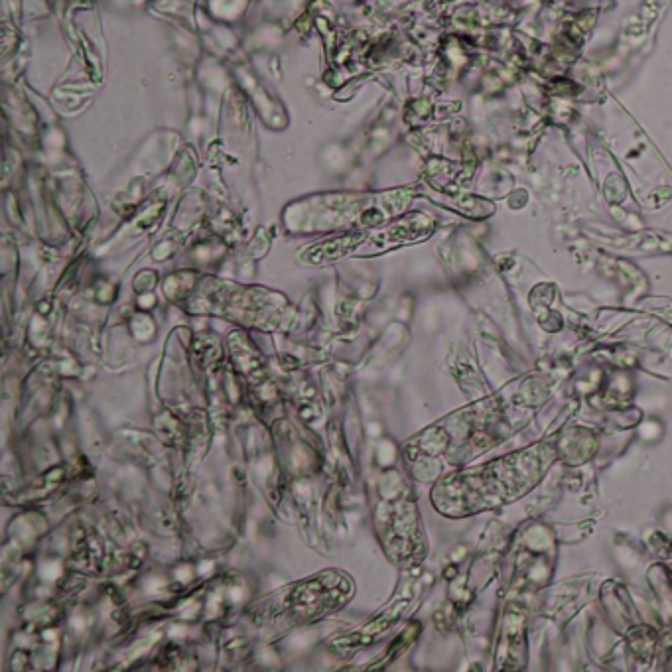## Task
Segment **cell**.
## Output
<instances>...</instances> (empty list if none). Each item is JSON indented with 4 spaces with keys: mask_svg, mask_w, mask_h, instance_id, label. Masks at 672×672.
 I'll return each mask as SVG.
<instances>
[{
    "mask_svg": "<svg viewBox=\"0 0 672 672\" xmlns=\"http://www.w3.org/2000/svg\"><path fill=\"white\" fill-rule=\"evenodd\" d=\"M416 631H418V625H412V627H408V629L404 631L403 635H401L397 641H393V645H391L389 653L385 655V659H383L381 663H383V665H387L389 661L397 659V657L403 653L404 649H406V645L412 641V637L416 635Z\"/></svg>",
    "mask_w": 672,
    "mask_h": 672,
    "instance_id": "3957f363",
    "label": "cell"
},
{
    "mask_svg": "<svg viewBox=\"0 0 672 672\" xmlns=\"http://www.w3.org/2000/svg\"><path fill=\"white\" fill-rule=\"evenodd\" d=\"M351 596V582L337 574H324L310 582H304L294 590L292 605L302 617L322 615L339 609Z\"/></svg>",
    "mask_w": 672,
    "mask_h": 672,
    "instance_id": "6da1fadb",
    "label": "cell"
},
{
    "mask_svg": "<svg viewBox=\"0 0 672 672\" xmlns=\"http://www.w3.org/2000/svg\"><path fill=\"white\" fill-rule=\"evenodd\" d=\"M404 605L397 604L393 605L391 609H387L383 615H379L377 619L369 621L365 627L357 629L355 633L351 635H345V637H337L336 641L332 643L334 649H341V651H353V649H359V647H367L371 643H375L379 637H383L397 621H399V613L403 611Z\"/></svg>",
    "mask_w": 672,
    "mask_h": 672,
    "instance_id": "7a4b0ae2",
    "label": "cell"
}]
</instances>
